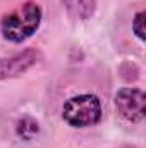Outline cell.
Here are the masks:
<instances>
[{"label":"cell","instance_id":"obj_1","mask_svg":"<svg viewBox=\"0 0 146 148\" xmlns=\"http://www.w3.org/2000/svg\"><path fill=\"white\" fill-rule=\"evenodd\" d=\"M41 23V9L36 2L28 0L21 3L16 10L5 14L0 23L3 38L9 41H24L38 29Z\"/></svg>","mask_w":146,"mask_h":148},{"label":"cell","instance_id":"obj_2","mask_svg":"<svg viewBox=\"0 0 146 148\" xmlns=\"http://www.w3.org/2000/svg\"><path fill=\"white\" fill-rule=\"evenodd\" d=\"M62 117L72 127L93 126L102 119V103L95 95H77L64 103Z\"/></svg>","mask_w":146,"mask_h":148},{"label":"cell","instance_id":"obj_3","mask_svg":"<svg viewBox=\"0 0 146 148\" xmlns=\"http://www.w3.org/2000/svg\"><path fill=\"white\" fill-rule=\"evenodd\" d=\"M145 91L139 88H122L115 95V109L129 122H139L145 119Z\"/></svg>","mask_w":146,"mask_h":148},{"label":"cell","instance_id":"obj_4","mask_svg":"<svg viewBox=\"0 0 146 148\" xmlns=\"http://www.w3.org/2000/svg\"><path fill=\"white\" fill-rule=\"evenodd\" d=\"M38 53L33 50H26L23 53H17L10 59H3L0 60V77H14L19 76L24 71H28L33 64H36Z\"/></svg>","mask_w":146,"mask_h":148},{"label":"cell","instance_id":"obj_5","mask_svg":"<svg viewBox=\"0 0 146 148\" xmlns=\"http://www.w3.org/2000/svg\"><path fill=\"white\" fill-rule=\"evenodd\" d=\"M67 12L81 21H86L93 16L96 9V0H62Z\"/></svg>","mask_w":146,"mask_h":148},{"label":"cell","instance_id":"obj_6","mask_svg":"<svg viewBox=\"0 0 146 148\" xmlns=\"http://www.w3.org/2000/svg\"><path fill=\"white\" fill-rule=\"evenodd\" d=\"M132 31L136 33V36L139 40H145V12H138L132 19Z\"/></svg>","mask_w":146,"mask_h":148}]
</instances>
